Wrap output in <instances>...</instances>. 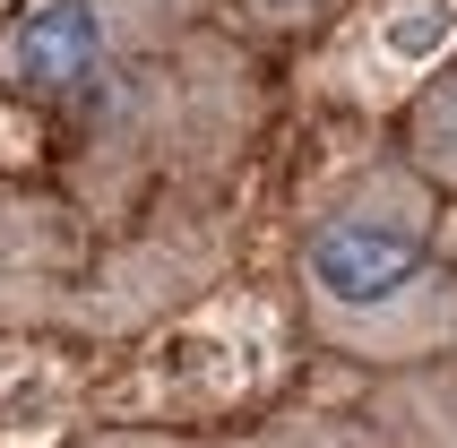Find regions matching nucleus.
Listing matches in <instances>:
<instances>
[{"label": "nucleus", "instance_id": "obj_1", "mask_svg": "<svg viewBox=\"0 0 457 448\" xmlns=\"http://www.w3.org/2000/svg\"><path fill=\"white\" fill-rule=\"evenodd\" d=\"M285 294L337 379H388L457 353V207L397 138L354 147L294 216Z\"/></svg>", "mask_w": 457, "mask_h": 448}, {"label": "nucleus", "instance_id": "obj_2", "mask_svg": "<svg viewBox=\"0 0 457 448\" xmlns=\"http://www.w3.org/2000/svg\"><path fill=\"white\" fill-rule=\"evenodd\" d=\"M199 26H216V0H18V18L0 26V104L61 129L112 78Z\"/></svg>", "mask_w": 457, "mask_h": 448}, {"label": "nucleus", "instance_id": "obj_3", "mask_svg": "<svg viewBox=\"0 0 457 448\" xmlns=\"http://www.w3.org/2000/svg\"><path fill=\"white\" fill-rule=\"evenodd\" d=\"M449 61H457V0H362L311 52V78L362 121H397Z\"/></svg>", "mask_w": 457, "mask_h": 448}, {"label": "nucleus", "instance_id": "obj_4", "mask_svg": "<svg viewBox=\"0 0 457 448\" xmlns=\"http://www.w3.org/2000/svg\"><path fill=\"white\" fill-rule=\"evenodd\" d=\"M337 397L380 448H457V353L388 379H337Z\"/></svg>", "mask_w": 457, "mask_h": 448}, {"label": "nucleus", "instance_id": "obj_5", "mask_svg": "<svg viewBox=\"0 0 457 448\" xmlns=\"http://www.w3.org/2000/svg\"><path fill=\"white\" fill-rule=\"evenodd\" d=\"M362 0H216V26L251 52H320Z\"/></svg>", "mask_w": 457, "mask_h": 448}, {"label": "nucleus", "instance_id": "obj_6", "mask_svg": "<svg viewBox=\"0 0 457 448\" xmlns=\"http://www.w3.org/2000/svg\"><path fill=\"white\" fill-rule=\"evenodd\" d=\"M388 138H397V155H406L414 173L457 207V61L406 104V112H397V121H388Z\"/></svg>", "mask_w": 457, "mask_h": 448}, {"label": "nucleus", "instance_id": "obj_7", "mask_svg": "<svg viewBox=\"0 0 457 448\" xmlns=\"http://www.w3.org/2000/svg\"><path fill=\"white\" fill-rule=\"evenodd\" d=\"M225 448H380L371 431L354 423V405L345 397H294V405H268L251 423L216 431Z\"/></svg>", "mask_w": 457, "mask_h": 448}, {"label": "nucleus", "instance_id": "obj_8", "mask_svg": "<svg viewBox=\"0 0 457 448\" xmlns=\"http://www.w3.org/2000/svg\"><path fill=\"white\" fill-rule=\"evenodd\" d=\"M70 448H225L216 431H164V423H112V431H87Z\"/></svg>", "mask_w": 457, "mask_h": 448}, {"label": "nucleus", "instance_id": "obj_9", "mask_svg": "<svg viewBox=\"0 0 457 448\" xmlns=\"http://www.w3.org/2000/svg\"><path fill=\"white\" fill-rule=\"evenodd\" d=\"M18 164H26V129L0 121V173H18Z\"/></svg>", "mask_w": 457, "mask_h": 448}, {"label": "nucleus", "instance_id": "obj_10", "mask_svg": "<svg viewBox=\"0 0 457 448\" xmlns=\"http://www.w3.org/2000/svg\"><path fill=\"white\" fill-rule=\"evenodd\" d=\"M9 18H18V0H0V26H9Z\"/></svg>", "mask_w": 457, "mask_h": 448}]
</instances>
